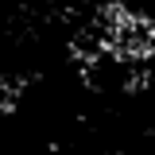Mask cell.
Instances as JSON below:
<instances>
[{"instance_id":"cell-1","label":"cell","mask_w":155,"mask_h":155,"mask_svg":"<svg viewBox=\"0 0 155 155\" xmlns=\"http://www.w3.org/2000/svg\"><path fill=\"white\" fill-rule=\"evenodd\" d=\"M74 66L97 93L155 85V23L136 0H97L74 35Z\"/></svg>"},{"instance_id":"cell-2","label":"cell","mask_w":155,"mask_h":155,"mask_svg":"<svg viewBox=\"0 0 155 155\" xmlns=\"http://www.w3.org/2000/svg\"><path fill=\"white\" fill-rule=\"evenodd\" d=\"M0 113H4V109H0Z\"/></svg>"}]
</instances>
